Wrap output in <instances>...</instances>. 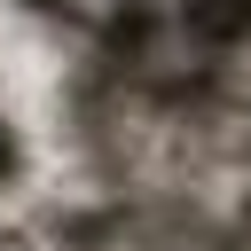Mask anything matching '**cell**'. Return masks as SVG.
<instances>
[{
	"label": "cell",
	"mask_w": 251,
	"mask_h": 251,
	"mask_svg": "<svg viewBox=\"0 0 251 251\" xmlns=\"http://www.w3.org/2000/svg\"><path fill=\"white\" fill-rule=\"evenodd\" d=\"M180 24H188V39L227 47V39L251 31V0H180Z\"/></svg>",
	"instance_id": "obj_1"
},
{
	"label": "cell",
	"mask_w": 251,
	"mask_h": 251,
	"mask_svg": "<svg viewBox=\"0 0 251 251\" xmlns=\"http://www.w3.org/2000/svg\"><path fill=\"white\" fill-rule=\"evenodd\" d=\"M16 165V126H8V102H0V173Z\"/></svg>",
	"instance_id": "obj_2"
},
{
	"label": "cell",
	"mask_w": 251,
	"mask_h": 251,
	"mask_svg": "<svg viewBox=\"0 0 251 251\" xmlns=\"http://www.w3.org/2000/svg\"><path fill=\"white\" fill-rule=\"evenodd\" d=\"M16 8H63V0H16Z\"/></svg>",
	"instance_id": "obj_3"
}]
</instances>
